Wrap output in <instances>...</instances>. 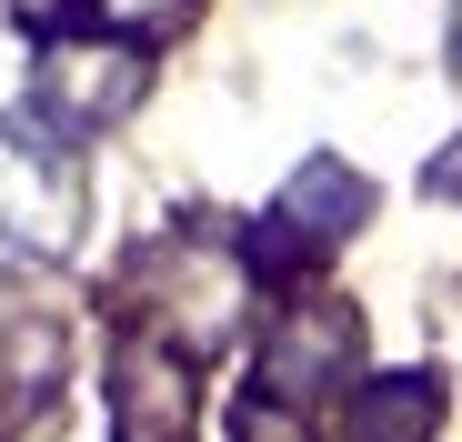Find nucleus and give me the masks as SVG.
I'll list each match as a JSON object with an SVG mask.
<instances>
[{
  "mask_svg": "<svg viewBox=\"0 0 462 442\" xmlns=\"http://www.w3.org/2000/svg\"><path fill=\"white\" fill-rule=\"evenodd\" d=\"M101 11H111V21H131V31H151V21H181L191 0H101Z\"/></svg>",
  "mask_w": 462,
  "mask_h": 442,
  "instance_id": "7",
  "label": "nucleus"
},
{
  "mask_svg": "<svg viewBox=\"0 0 462 442\" xmlns=\"http://www.w3.org/2000/svg\"><path fill=\"white\" fill-rule=\"evenodd\" d=\"M141 81H151V60L121 51V41H51L41 70H31V101H41V121H60V131H111V121L141 101Z\"/></svg>",
  "mask_w": 462,
  "mask_h": 442,
  "instance_id": "2",
  "label": "nucleus"
},
{
  "mask_svg": "<svg viewBox=\"0 0 462 442\" xmlns=\"http://www.w3.org/2000/svg\"><path fill=\"white\" fill-rule=\"evenodd\" d=\"M111 412H121V442H191V382L171 373L162 352H121Z\"/></svg>",
  "mask_w": 462,
  "mask_h": 442,
  "instance_id": "5",
  "label": "nucleus"
},
{
  "mask_svg": "<svg viewBox=\"0 0 462 442\" xmlns=\"http://www.w3.org/2000/svg\"><path fill=\"white\" fill-rule=\"evenodd\" d=\"M81 232V161L41 121H0V272H41Z\"/></svg>",
  "mask_w": 462,
  "mask_h": 442,
  "instance_id": "1",
  "label": "nucleus"
},
{
  "mask_svg": "<svg viewBox=\"0 0 462 442\" xmlns=\"http://www.w3.org/2000/svg\"><path fill=\"white\" fill-rule=\"evenodd\" d=\"M372 211V181L352 171V161H301L291 181H282V201H272V232L252 242L262 262H301V252H332L342 232H352V221Z\"/></svg>",
  "mask_w": 462,
  "mask_h": 442,
  "instance_id": "3",
  "label": "nucleus"
},
{
  "mask_svg": "<svg viewBox=\"0 0 462 442\" xmlns=\"http://www.w3.org/2000/svg\"><path fill=\"white\" fill-rule=\"evenodd\" d=\"M432 422H442V382L432 373H393V382L352 392L342 442H432Z\"/></svg>",
  "mask_w": 462,
  "mask_h": 442,
  "instance_id": "6",
  "label": "nucleus"
},
{
  "mask_svg": "<svg viewBox=\"0 0 462 442\" xmlns=\"http://www.w3.org/2000/svg\"><path fill=\"white\" fill-rule=\"evenodd\" d=\"M452 70H462V11H452Z\"/></svg>",
  "mask_w": 462,
  "mask_h": 442,
  "instance_id": "9",
  "label": "nucleus"
},
{
  "mask_svg": "<svg viewBox=\"0 0 462 442\" xmlns=\"http://www.w3.org/2000/svg\"><path fill=\"white\" fill-rule=\"evenodd\" d=\"M432 191H442V201H462V141H452V152L432 161Z\"/></svg>",
  "mask_w": 462,
  "mask_h": 442,
  "instance_id": "8",
  "label": "nucleus"
},
{
  "mask_svg": "<svg viewBox=\"0 0 462 442\" xmlns=\"http://www.w3.org/2000/svg\"><path fill=\"white\" fill-rule=\"evenodd\" d=\"M352 352H362V322L342 302H291L272 322V342H262V382L282 402H312V392H332L352 373Z\"/></svg>",
  "mask_w": 462,
  "mask_h": 442,
  "instance_id": "4",
  "label": "nucleus"
}]
</instances>
